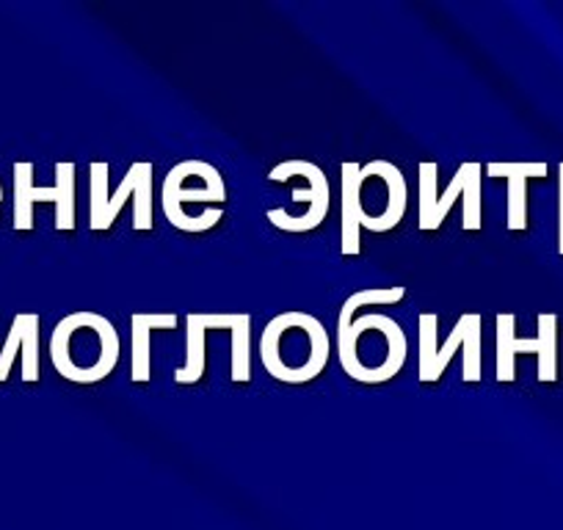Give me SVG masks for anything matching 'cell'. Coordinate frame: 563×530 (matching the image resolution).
I'll list each match as a JSON object with an SVG mask.
<instances>
[{
    "mask_svg": "<svg viewBox=\"0 0 563 530\" xmlns=\"http://www.w3.org/2000/svg\"><path fill=\"white\" fill-rule=\"evenodd\" d=\"M409 205L404 172L389 161H371L367 166H340V213H343V246L345 257L362 252L360 232H387L400 224Z\"/></svg>",
    "mask_w": 563,
    "mask_h": 530,
    "instance_id": "cell-1",
    "label": "cell"
},
{
    "mask_svg": "<svg viewBox=\"0 0 563 530\" xmlns=\"http://www.w3.org/2000/svg\"><path fill=\"white\" fill-rule=\"evenodd\" d=\"M329 334L316 316L288 310L276 316L260 338V362L282 384H307L329 365Z\"/></svg>",
    "mask_w": 563,
    "mask_h": 530,
    "instance_id": "cell-2",
    "label": "cell"
},
{
    "mask_svg": "<svg viewBox=\"0 0 563 530\" xmlns=\"http://www.w3.org/2000/svg\"><path fill=\"white\" fill-rule=\"evenodd\" d=\"M122 354L117 327L91 310L69 312L56 323L51 338V360L62 378L75 384H97L111 376Z\"/></svg>",
    "mask_w": 563,
    "mask_h": 530,
    "instance_id": "cell-3",
    "label": "cell"
},
{
    "mask_svg": "<svg viewBox=\"0 0 563 530\" xmlns=\"http://www.w3.org/2000/svg\"><path fill=\"white\" fill-rule=\"evenodd\" d=\"M409 340L398 321L382 312L362 316L338 329V356L345 376L360 384H384L406 365Z\"/></svg>",
    "mask_w": 563,
    "mask_h": 530,
    "instance_id": "cell-4",
    "label": "cell"
},
{
    "mask_svg": "<svg viewBox=\"0 0 563 530\" xmlns=\"http://www.w3.org/2000/svg\"><path fill=\"white\" fill-rule=\"evenodd\" d=\"M111 166L97 161L91 164L89 177H91V213H89V227L95 232L111 230L113 221L119 219L122 208L128 205V199L133 202V230L147 232L153 230V177L155 169L147 161H135L128 169V175L122 177L117 191L111 194Z\"/></svg>",
    "mask_w": 563,
    "mask_h": 530,
    "instance_id": "cell-5",
    "label": "cell"
},
{
    "mask_svg": "<svg viewBox=\"0 0 563 530\" xmlns=\"http://www.w3.org/2000/svg\"><path fill=\"white\" fill-rule=\"evenodd\" d=\"M188 202L213 205L221 208L227 202V186L221 172L208 161H183L164 177L161 188V208L166 221L183 232H208L213 230L210 221H194L186 213Z\"/></svg>",
    "mask_w": 563,
    "mask_h": 530,
    "instance_id": "cell-6",
    "label": "cell"
},
{
    "mask_svg": "<svg viewBox=\"0 0 563 530\" xmlns=\"http://www.w3.org/2000/svg\"><path fill=\"white\" fill-rule=\"evenodd\" d=\"M539 334L533 340L517 338V316L500 312L497 316V371L495 378L500 384H511L517 378V356L536 354L539 360V382H558V316L555 312H541L536 318Z\"/></svg>",
    "mask_w": 563,
    "mask_h": 530,
    "instance_id": "cell-7",
    "label": "cell"
},
{
    "mask_svg": "<svg viewBox=\"0 0 563 530\" xmlns=\"http://www.w3.org/2000/svg\"><path fill=\"white\" fill-rule=\"evenodd\" d=\"M294 177H301L307 183L305 188H294V202L305 205V213L290 216L285 208H276L265 213L271 227L282 232H310L327 221L329 205H332V188H329V177L323 175L321 166L310 164V161H285V164L274 166L268 172L271 183H290Z\"/></svg>",
    "mask_w": 563,
    "mask_h": 530,
    "instance_id": "cell-8",
    "label": "cell"
},
{
    "mask_svg": "<svg viewBox=\"0 0 563 530\" xmlns=\"http://www.w3.org/2000/svg\"><path fill=\"white\" fill-rule=\"evenodd\" d=\"M53 202L56 205V230H75V164L64 161L56 164V186L36 188L34 186V164L20 161L14 164V230H34V205Z\"/></svg>",
    "mask_w": 563,
    "mask_h": 530,
    "instance_id": "cell-9",
    "label": "cell"
},
{
    "mask_svg": "<svg viewBox=\"0 0 563 530\" xmlns=\"http://www.w3.org/2000/svg\"><path fill=\"white\" fill-rule=\"evenodd\" d=\"M481 349H484V318L478 312H464L456 327H453V332L448 334L445 343L431 356L429 365H422L417 371V378L422 384L440 382L442 373L453 362V356L462 351V382H481V373H484V354H481Z\"/></svg>",
    "mask_w": 563,
    "mask_h": 530,
    "instance_id": "cell-10",
    "label": "cell"
},
{
    "mask_svg": "<svg viewBox=\"0 0 563 530\" xmlns=\"http://www.w3.org/2000/svg\"><path fill=\"white\" fill-rule=\"evenodd\" d=\"M459 199H462V227L467 232H478L481 224H484L481 221V216H484V205H481V164L467 161V164L459 166L451 186L431 202L429 210L420 213V221H417L420 230H440L442 221L448 219V213H451Z\"/></svg>",
    "mask_w": 563,
    "mask_h": 530,
    "instance_id": "cell-11",
    "label": "cell"
},
{
    "mask_svg": "<svg viewBox=\"0 0 563 530\" xmlns=\"http://www.w3.org/2000/svg\"><path fill=\"white\" fill-rule=\"evenodd\" d=\"M175 312H133L130 316V378L135 384H147L153 376V354H150V340L158 329H175Z\"/></svg>",
    "mask_w": 563,
    "mask_h": 530,
    "instance_id": "cell-12",
    "label": "cell"
},
{
    "mask_svg": "<svg viewBox=\"0 0 563 530\" xmlns=\"http://www.w3.org/2000/svg\"><path fill=\"white\" fill-rule=\"evenodd\" d=\"M486 175L508 180V230H528V180L530 177H547V164H489Z\"/></svg>",
    "mask_w": 563,
    "mask_h": 530,
    "instance_id": "cell-13",
    "label": "cell"
},
{
    "mask_svg": "<svg viewBox=\"0 0 563 530\" xmlns=\"http://www.w3.org/2000/svg\"><path fill=\"white\" fill-rule=\"evenodd\" d=\"M186 365L175 371L177 384H197L205 376V340H208V312H188L186 318Z\"/></svg>",
    "mask_w": 563,
    "mask_h": 530,
    "instance_id": "cell-14",
    "label": "cell"
},
{
    "mask_svg": "<svg viewBox=\"0 0 563 530\" xmlns=\"http://www.w3.org/2000/svg\"><path fill=\"white\" fill-rule=\"evenodd\" d=\"M232 338V365L230 378L235 384H246L252 378V316L235 312L230 327Z\"/></svg>",
    "mask_w": 563,
    "mask_h": 530,
    "instance_id": "cell-15",
    "label": "cell"
},
{
    "mask_svg": "<svg viewBox=\"0 0 563 530\" xmlns=\"http://www.w3.org/2000/svg\"><path fill=\"white\" fill-rule=\"evenodd\" d=\"M558 254H563V164L558 169Z\"/></svg>",
    "mask_w": 563,
    "mask_h": 530,
    "instance_id": "cell-16",
    "label": "cell"
},
{
    "mask_svg": "<svg viewBox=\"0 0 563 530\" xmlns=\"http://www.w3.org/2000/svg\"><path fill=\"white\" fill-rule=\"evenodd\" d=\"M0 199H3V186H0Z\"/></svg>",
    "mask_w": 563,
    "mask_h": 530,
    "instance_id": "cell-17",
    "label": "cell"
},
{
    "mask_svg": "<svg viewBox=\"0 0 563 530\" xmlns=\"http://www.w3.org/2000/svg\"><path fill=\"white\" fill-rule=\"evenodd\" d=\"M0 382H3V376H0Z\"/></svg>",
    "mask_w": 563,
    "mask_h": 530,
    "instance_id": "cell-18",
    "label": "cell"
}]
</instances>
